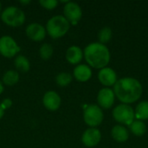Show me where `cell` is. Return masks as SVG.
Here are the masks:
<instances>
[{
	"label": "cell",
	"instance_id": "10",
	"mask_svg": "<svg viewBox=\"0 0 148 148\" xmlns=\"http://www.w3.org/2000/svg\"><path fill=\"white\" fill-rule=\"evenodd\" d=\"M42 104L47 110L54 112L60 108L62 104V98L56 91L49 90L43 95Z\"/></svg>",
	"mask_w": 148,
	"mask_h": 148
},
{
	"label": "cell",
	"instance_id": "2",
	"mask_svg": "<svg viewBox=\"0 0 148 148\" xmlns=\"http://www.w3.org/2000/svg\"><path fill=\"white\" fill-rule=\"evenodd\" d=\"M83 57L88 66L101 69L109 63L110 52L106 45L100 42H92L84 49Z\"/></svg>",
	"mask_w": 148,
	"mask_h": 148
},
{
	"label": "cell",
	"instance_id": "13",
	"mask_svg": "<svg viewBox=\"0 0 148 148\" xmlns=\"http://www.w3.org/2000/svg\"><path fill=\"white\" fill-rule=\"evenodd\" d=\"M98 79L102 85L106 87H110L116 83L117 75L114 69H112L111 68L106 67V68L100 69L98 73Z\"/></svg>",
	"mask_w": 148,
	"mask_h": 148
},
{
	"label": "cell",
	"instance_id": "17",
	"mask_svg": "<svg viewBox=\"0 0 148 148\" xmlns=\"http://www.w3.org/2000/svg\"><path fill=\"white\" fill-rule=\"evenodd\" d=\"M14 66L18 73H26L30 69V62L25 56L17 55L14 60Z\"/></svg>",
	"mask_w": 148,
	"mask_h": 148
},
{
	"label": "cell",
	"instance_id": "9",
	"mask_svg": "<svg viewBox=\"0 0 148 148\" xmlns=\"http://www.w3.org/2000/svg\"><path fill=\"white\" fill-rule=\"evenodd\" d=\"M25 34L31 41L41 42L42 41L46 35V29L43 25L38 23H31L25 29Z\"/></svg>",
	"mask_w": 148,
	"mask_h": 148
},
{
	"label": "cell",
	"instance_id": "11",
	"mask_svg": "<svg viewBox=\"0 0 148 148\" xmlns=\"http://www.w3.org/2000/svg\"><path fill=\"white\" fill-rule=\"evenodd\" d=\"M101 140V134L96 127H89L82 134V141L87 147H95Z\"/></svg>",
	"mask_w": 148,
	"mask_h": 148
},
{
	"label": "cell",
	"instance_id": "20",
	"mask_svg": "<svg viewBox=\"0 0 148 148\" xmlns=\"http://www.w3.org/2000/svg\"><path fill=\"white\" fill-rule=\"evenodd\" d=\"M130 131L135 136H142L147 131V127L142 121H134L130 126Z\"/></svg>",
	"mask_w": 148,
	"mask_h": 148
},
{
	"label": "cell",
	"instance_id": "25",
	"mask_svg": "<svg viewBox=\"0 0 148 148\" xmlns=\"http://www.w3.org/2000/svg\"><path fill=\"white\" fill-rule=\"evenodd\" d=\"M12 104H13V101H12V100L10 99V98H5V99H3V100L2 101V102L0 103L1 107H2L4 110L9 109V108L12 106Z\"/></svg>",
	"mask_w": 148,
	"mask_h": 148
},
{
	"label": "cell",
	"instance_id": "8",
	"mask_svg": "<svg viewBox=\"0 0 148 148\" xmlns=\"http://www.w3.org/2000/svg\"><path fill=\"white\" fill-rule=\"evenodd\" d=\"M63 16L70 24L75 25L80 22L82 16V8L78 3L68 1L63 7Z\"/></svg>",
	"mask_w": 148,
	"mask_h": 148
},
{
	"label": "cell",
	"instance_id": "27",
	"mask_svg": "<svg viewBox=\"0 0 148 148\" xmlns=\"http://www.w3.org/2000/svg\"><path fill=\"white\" fill-rule=\"evenodd\" d=\"M19 3L23 4V5H26V4L30 3V1H29V0H25V1H23V0H20V1H19Z\"/></svg>",
	"mask_w": 148,
	"mask_h": 148
},
{
	"label": "cell",
	"instance_id": "4",
	"mask_svg": "<svg viewBox=\"0 0 148 148\" xmlns=\"http://www.w3.org/2000/svg\"><path fill=\"white\" fill-rule=\"evenodd\" d=\"M1 20L10 27L17 28L22 26L26 19L23 10L16 6H8L1 13Z\"/></svg>",
	"mask_w": 148,
	"mask_h": 148
},
{
	"label": "cell",
	"instance_id": "12",
	"mask_svg": "<svg viewBox=\"0 0 148 148\" xmlns=\"http://www.w3.org/2000/svg\"><path fill=\"white\" fill-rule=\"evenodd\" d=\"M114 98L115 95L114 91L109 88H101L97 95V102L100 108L108 109L114 105Z\"/></svg>",
	"mask_w": 148,
	"mask_h": 148
},
{
	"label": "cell",
	"instance_id": "6",
	"mask_svg": "<svg viewBox=\"0 0 148 148\" xmlns=\"http://www.w3.org/2000/svg\"><path fill=\"white\" fill-rule=\"evenodd\" d=\"M113 117L117 122L130 126L134 121V110L127 104H120L113 110Z\"/></svg>",
	"mask_w": 148,
	"mask_h": 148
},
{
	"label": "cell",
	"instance_id": "19",
	"mask_svg": "<svg viewBox=\"0 0 148 148\" xmlns=\"http://www.w3.org/2000/svg\"><path fill=\"white\" fill-rule=\"evenodd\" d=\"M135 117L138 121H145L148 119V101L140 102L134 111Z\"/></svg>",
	"mask_w": 148,
	"mask_h": 148
},
{
	"label": "cell",
	"instance_id": "5",
	"mask_svg": "<svg viewBox=\"0 0 148 148\" xmlns=\"http://www.w3.org/2000/svg\"><path fill=\"white\" fill-rule=\"evenodd\" d=\"M103 112L98 105H88L83 111V120L90 127H96L100 126L103 121Z\"/></svg>",
	"mask_w": 148,
	"mask_h": 148
},
{
	"label": "cell",
	"instance_id": "21",
	"mask_svg": "<svg viewBox=\"0 0 148 148\" xmlns=\"http://www.w3.org/2000/svg\"><path fill=\"white\" fill-rule=\"evenodd\" d=\"M73 80V76L68 72H61L56 76V82L59 87L69 86Z\"/></svg>",
	"mask_w": 148,
	"mask_h": 148
},
{
	"label": "cell",
	"instance_id": "26",
	"mask_svg": "<svg viewBox=\"0 0 148 148\" xmlns=\"http://www.w3.org/2000/svg\"><path fill=\"white\" fill-rule=\"evenodd\" d=\"M4 112H5V110L1 107V105H0V120L3 117V115H4Z\"/></svg>",
	"mask_w": 148,
	"mask_h": 148
},
{
	"label": "cell",
	"instance_id": "29",
	"mask_svg": "<svg viewBox=\"0 0 148 148\" xmlns=\"http://www.w3.org/2000/svg\"><path fill=\"white\" fill-rule=\"evenodd\" d=\"M1 13H2V3L0 2V15H1Z\"/></svg>",
	"mask_w": 148,
	"mask_h": 148
},
{
	"label": "cell",
	"instance_id": "22",
	"mask_svg": "<svg viewBox=\"0 0 148 148\" xmlns=\"http://www.w3.org/2000/svg\"><path fill=\"white\" fill-rule=\"evenodd\" d=\"M54 54V48L50 43L45 42L39 49V56L42 60H49Z\"/></svg>",
	"mask_w": 148,
	"mask_h": 148
},
{
	"label": "cell",
	"instance_id": "15",
	"mask_svg": "<svg viewBox=\"0 0 148 148\" xmlns=\"http://www.w3.org/2000/svg\"><path fill=\"white\" fill-rule=\"evenodd\" d=\"M73 76L81 82H88L92 77L91 68L87 64H78L74 69Z\"/></svg>",
	"mask_w": 148,
	"mask_h": 148
},
{
	"label": "cell",
	"instance_id": "3",
	"mask_svg": "<svg viewBox=\"0 0 148 148\" xmlns=\"http://www.w3.org/2000/svg\"><path fill=\"white\" fill-rule=\"evenodd\" d=\"M47 34L53 39L64 36L70 29V23L63 15H56L50 17L45 26Z\"/></svg>",
	"mask_w": 148,
	"mask_h": 148
},
{
	"label": "cell",
	"instance_id": "28",
	"mask_svg": "<svg viewBox=\"0 0 148 148\" xmlns=\"http://www.w3.org/2000/svg\"><path fill=\"white\" fill-rule=\"evenodd\" d=\"M3 92V85L2 82L0 81V95H2Z\"/></svg>",
	"mask_w": 148,
	"mask_h": 148
},
{
	"label": "cell",
	"instance_id": "16",
	"mask_svg": "<svg viewBox=\"0 0 148 148\" xmlns=\"http://www.w3.org/2000/svg\"><path fill=\"white\" fill-rule=\"evenodd\" d=\"M111 134L114 140H116L117 142H121V143L126 142L129 137V133H128L127 129L121 125L114 126L112 128Z\"/></svg>",
	"mask_w": 148,
	"mask_h": 148
},
{
	"label": "cell",
	"instance_id": "23",
	"mask_svg": "<svg viewBox=\"0 0 148 148\" xmlns=\"http://www.w3.org/2000/svg\"><path fill=\"white\" fill-rule=\"evenodd\" d=\"M112 38V30L109 27H104L102 28L99 33H98V40L99 42L101 44H104L108 42Z\"/></svg>",
	"mask_w": 148,
	"mask_h": 148
},
{
	"label": "cell",
	"instance_id": "24",
	"mask_svg": "<svg viewBox=\"0 0 148 148\" xmlns=\"http://www.w3.org/2000/svg\"><path fill=\"white\" fill-rule=\"evenodd\" d=\"M39 4L45 10H52L58 6L59 2L57 0H40Z\"/></svg>",
	"mask_w": 148,
	"mask_h": 148
},
{
	"label": "cell",
	"instance_id": "14",
	"mask_svg": "<svg viewBox=\"0 0 148 148\" xmlns=\"http://www.w3.org/2000/svg\"><path fill=\"white\" fill-rule=\"evenodd\" d=\"M65 56L69 63L73 65H78L83 59V51L79 46L73 45L68 48Z\"/></svg>",
	"mask_w": 148,
	"mask_h": 148
},
{
	"label": "cell",
	"instance_id": "18",
	"mask_svg": "<svg viewBox=\"0 0 148 148\" xmlns=\"http://www.w3.org/2000/svg\"><path fill=\"white\" fill-rule=\"evenodd\" d=\"M20 79L19 73L16 70L10 69L7 70L3 75V83L6 86H14L16 85Z\"/></svg>",
	"mask_w": 148,
	"mask_h": 148
},
{
	"label": "cell",
	"instance_id": "1",
	"mask_svg": "<svg viewBox=\"0 0 148 148\" xmlns=\"http://www.w3.org/2000/svg\"><path fill=\"white\" fill-rule=\"evenodd\" d=\"M114 95L123 103L131 104L138 101L143 92L141 83L131 77L122 78L114 85Z\"/></svg>",
	"mask_w": 148,
	"mask_h": 148
},
{
	"label": "cell",
	"instance_id": "7",
	"mask_svg": "<svg viewBox=\"0 0 148 148\" xmlns=\"http://www.w3.org/2000/svg\"><path fill=\"white\" fill-rule=\"evenodd\" d=\"M21 51L20 46L16 40L10 36L0 37V55L5 58H13Z\"/></svg>",
	"mask_w": 148,
	"mask_h": 148
}]
</instances>
